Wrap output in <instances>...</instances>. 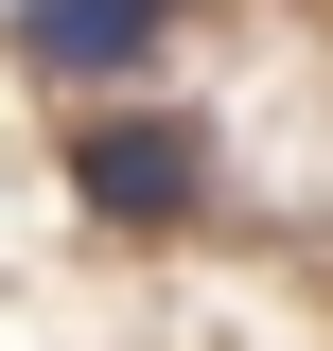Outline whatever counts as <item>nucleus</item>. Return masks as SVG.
I'll use <instances>...</instances> for the list:
<instances>
[{
	"label": "nucleus",
	"instance_id": "nucleus-1",
	"mask_svg": "<svg viewBox=\"0 0 333 351\" xmlns=\"http://www.w3.org/2000/svg\"><path fill=\"white\" fill-rule=\"evenodd\" d=\"M88 211L106 228H175L193 211V123H88Z\"/></svg>",
	"mask_w": 333,
	"mask_h": 351
},
{
	"label": "nucleus",
	"instance_id": "nucleus-2",
	"mask_svg": "<svg viewBox=\"0 0 333 351\" xmlns=\"http://www.w3.org/2000/svg\"><path fill=\"white\" fill-rule=\"evenodd\" d=\"M18 53L36 71H140L158 53V0H18Z\"/></svg>",
	"mask_w": 333,
	"mask_h": 351
}]
</instances>
